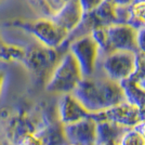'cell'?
Returning <instances> with one entry per match:
<instances>
[{
    "label": "cell",
    "mask_w": 145,
    "mask_h": 145,
    "mask_svg": "<svg viewBox=\"0 0 145 145\" xmlns=\"http://www.w3.org/2000/svg\"><path fill=\"white\" fill-rule=\"evenodd\" d=\"M90 114L100 113L125 101L119 82L107 77H84L72 93Z\"/></svg>",
    "instance_id": "cell-1"
},
{
    "label": "cell",
    "mask_w": 145,
    "mask_h": 145,
    "mask_svg": "<svg viewBox=\"0 0 145 145\" xmlns=\"http://www.w3.org/2000/svg\"><path fill=\"white\" fill-rule=\"evenodd\" d=\"M64 53L65 52L61 49L47 48L38 42L33 43L24 48L22 63L38 81L46 85L51 72Z\"/></svg>",
    "instance_id": "cell-2"
},
{
    "label": "cell",
    "mask_w": 145,
    "mask_h": 145,
    "mask_svg": "<svg viewBox=\"0 0 145 145\" xmlns=\"http://www.w3.org/2000/svg\"><path fill=\"white\" fill-rule=\"evenodd\" d=\"M7 25L22 28L35 37L38 43L51 49H61L68 37L66 31L60 28L51 18L10 20Z\"/></svg>",
    "instance_id": "cell-3"
},
{
    "label": "cell",
    "mask_w": 145,
    "mask_h": 145,
    "mask_svg": "<svg viewBox=\"0 0 145 145\" xmlns=\"http://www.w3.org/2000/svg\"><path fill=\"white\" fill-rule=\"evenodd\" d=\"M84 76L78 63L68 51L62 55L59 63L51 72L44 88L50 93L69 94L77 88Z\"/></svg>",
    "instance_id": "cell-4"
},
{
    "label": "cell",
    "mask_w": 145,
    "mask_h": 145,
    "mask_svg": "<svg viewBox=\"0 0 145 145\" xmlns=\"http://www.w3.org/2000/svg\"><path fill=\"white\" fill-rule=\"evenodd\" d=\"M115 51H127L137 53V30L126 24L105 26L104 42L100 49V57Z\"/></svg>",
    "instance_id": "cell-5"
},
{
    "label": "cell",
    "mask_w": 145,
    "mask_h": 145,
    "mask_svg": "<svg viewBox=\"0 0 145 145\" xmlns=\"http://www.w3.org/2000/svg\"><path fill=\"white\" fill-rule=\"evenodd\" d=\"M67 51L78 63L84 77L94 75L100 60V49L90 35L71 41L67 44Z\"/></svg>",
    "instance_id": "cell-6"
},
{
    "label": "cell",
    "mask_w": 145,
    "mask_h": 145,
    "mask_svg": "<svg viewBox=\"0 0 145 145\" xmlns=\"http://www.w3.org/2000/svg\"><path fill=\"white\" fill-rule=\"evenodd\" d=\"M135 64V53L127 51H115L102 59V69L105 77L121 82L132 76Z\"/></svg>",
    "instance_id": "cell-7"
},
{
    "label": "cell",
    "mask_w": 145,
    "mask_h": 145,
    "mask_svg": "<svg viewBox=\"0 0 145 145\" xmlns=\"http://www.w3.org/2000/svg\"><path fill=\"white\" fill-rule=\"evenodd\" d=\"M90 117L95 122L106 120L126 128H133L138 122L142 120V116L139 109L126 101L103 112L90 114Z\"/></svg>",
    "instance_id": "cell-8"
},
{
    "label": "cell",
    "mask_w": 145,
    "mask_h": 145,
    "mask_svg": "<svg viewBox=\"0 0 145 145\" xmlns=\"http://www.w3.org/2000/svg\"><path fill=\"white\" fill-rule=\"evenodd\" d=\"M64 133L68 145H94L97 122L89 116L75 123L64 126Z\"/></svg>",
    "instance_id": "cell-9"
},
{
    "label": "cell",
    "mask_w": 145,
    "mask_h": 145,
    "mask_svg": "<svg viewBox=\"0 0 145 145\" xmlns=\"http://www.w3.org/2000/svg\"><path fill=\"white\" fill-rule=\"evenodd\" d=\"M57 119L63 126L72 125L90 116V113L81 105L72 93L61 95L56 105Z\"/></svg>",
    "instance_id": "cell-10"
},
{
    "label": "cell",
    "mask_w": 145,
    "mask_h": 145,
    "mask_svg": "<svg viewBox=\"0 0 145 145\" xmlns=\"http://www.w3.org/2000/svg\"><path fill=\"white\" fill-rule=\"evenodd\" d=\"M82 16L84 12L78 0H68L51 20L69 35L80 24Z\"/></svg>",
    "instance_id": "cell-11"
},
{
    "label": "cell",
    "mask_w": 145,
    "mask_h": 145,
    "mask_svg": "<svg viewBox=\"0 0 145 145\" xmlns=\"http://www.w3.org/2000/svg\"><path fill=\"white\" fill-rule=\"evenodd\" d=\"M42 145H68L64 133V126L57 119V115L44 119L43 125L34 133Z\"/></svg>",
    "instance_id": "cell-12"
},
{
    "label": "cell",
    "mask_w": 145,
    "mask_h": 145,
    "mask_svg": "<svg viewBox=\"0 0 145 145\" xmlns=\"http://www.w3.org/2000/svg\"><path fill=\"white\" fill-rule=\"evenodd\" d=\"M123 91L125 101L140 110L142 119H145V91L132 79H127L119 82Z\"/></svg>",
    "instance_id": "cell-13"
},
{
    "label": "cell",
    "mask_w": 145,
    "mask_h": 145,
    "mask_svg": "<svg viewBox=\"0 0 145 145\" xmlns=\"http://www.w3.org/2000/svg\"><path fill=\"white\" fill-rule=\"evenodd\" d=\"M130 128L121 127L114 122L102 120L97 122V139L95 142H117Z\"/></svg>",
    "instance_id": "cell-14"
},
{
    "label": "cell",
    "mask_w": 145,
    "mask_h": 145,
    "mask_svg": "<svg viewBox=\"0 0 145 145\" xmlns=\"http://www.w3.org/2000/svg\"><path fill=\"white\" fill-rule=\"evenodd\" d=\"M92 14H93V16L95 18L99 27L117 24V20H116V6L109 3V2L105 1V0L97 7L94 11H92Z\"/></svg>",
    "instance_id": "cell-15"
},
{
    "label": "cell",
    "mask_w": 145,
    "mask_h": 145,
    "mask_svg": "<svg viewBox=\"0 0 145 145\" xmlns=\"http://www.w3.org/2000/svg\"><path fill=\"white\" fill-rule=\"evenodd\" d=\"M68 0H31L37 10L46 18H52L64 7Z\"/></svg>",
    "instance_id": "cell-16"
},
{
    "label": "cell",
    "mask_w": 145,
    "mask_h": 145,
    "mask_svg": "<svg viewBox=\"0 0 145 145\" xmlns=\"http://www.w3.org/2000/svg\"><path fill=\"white\" fill-rule=\"evenodd\" d=\"M23 56H24V48L16 44L6 42L0 35V60L7 62H12V61L22 62Z\"/></svg>",
    "instance_id": "cell-17"
},
{
    "label": "cell",
    "mask_w": 145,
    "mask_h": 145,
    "mask_svg": "<svg viewBox=\"0 0 145 145\" xmlns=\"http://www.w3.org/2000/svg\"><path fill=\"white\" fill-rule=\"evenodd\" d=\"M129 12L130 18L127 25L135 30L145 27V3H131L129 6Z\"/></svg>",
    "instance_id": "cell-18"
},
{
    "label": "cell",
    "mask_w": 145,
    "mask_h": 145,
    "mask_svg": "<svg viewBox=\"0 0 145 145\" xmlns=\"http://www.w3.org/2000/svg\"><path fill=\"white\" fill-rule=\"evenodd\" d=\"M118 145H145V140L138 131L130 128L121 137Z\"/></svg>",
    "instance_id": "cell-19"
},
{
    "label": "cell",
    "mask_w": 145,
    "mask_h": 145,
    "mask_svg": "<svg viewBox=\"0 0 145 145\" xmlns=\"http://www.w3.org/2000/svg\"><path fill=\"white\" fill-rule=\"evenodd\" d=\"M134 81H140L145 79V54L137 52L135 53V64H134V72L130 77Z\"/></svg>",
    "instance_id": "cell-20"
},
{
    "label": "cell",
    "mask_w": 145,
    "mask_h": 145,
    "mask_svg": "<svg viewBox=\"0 0 145 145\" xmlns=\"http://www.w3.org/2000/svg\"><path fill=\"white\" fill-rule=\"evenodd\" d=\"M84 14L92 12L102 3L104 0H78Z\"/></svg>",
    "instance_id": "cell-21"
},
{
    "label": "cell",
    "mask_w": 145,
    "mask_h": 145,
    "mask_svg": "<svg viewBox=\"0 0 145 145\" xmlns=\"http://www.w3.org/2000/svg\"><path fill=\"white\" fill-rule=\"evenodd\" d=\"M137 48L138 52L145 54V27L137 30Z\"/></svg>",
    "instance_id": "cell-22"
},
{
    "label": "cell",
    "mask_w": 145,
    "mask_h": 145,
    "mask_svg": "<svg viewBox=\"0 0 145 145\" xmlns=\"http://www.w3.org/2000/svg\"><path fill=\"white\" fill-rule=\"evenodd\" d=\"M21 145H42L40 141L35 137V134H30L27 138H25Z\"/></svg>",
    "instance_id": "cell-23"
},
{
    "label": "cell",
    "mask_w": 145,
    "mask_h": 145,
    "mask_svg": "<svg viewBox=\"0 0 145 145\" xmlns=\"http://www.w3.org/2000/svg\"><path fill=\"white\" fill-rule=\"evenodd\" d=\"M133 129H134L135 131H138L145 140V119H142L140 122H138V123L133 127Z\"/></svg>",
    "instance_id": "cell-24"
},
{
    "label": "cell",
    "mask_w": 145,
    "mask_h": 145,
    "mask_svg": "<svg viewBox=\"0 0 145 145\" xmlns=\"http://www.w3.org/2000/svg\"><path fill=\"white\" fill-rule=\"evenodd\" d=\"M109 3L114 5L117 7H122V6H130L133 2V0H105Z\"/></svg>",
    "instance_id": "cell-25"
},
{
    "label": "cell",
    "mask_w": 145,
    "mask_h": 145,
    "mask_svg": "<svg viewBox=\"0 0 145 145\" xmlns=\"http://www.w3.org/2000/svg\"><path fill=\"white\" fill-rule=\"evenodd\" d=\"M5 80H6V74H5V72L0 71V95H1V92H2L3 85H5Z\"/></svg>",
    "instance_id": "cell-26"
},
{
    "label": "cell",
    "mask_w": 145,
    "mask_h": 145,
    "mask_svg": "<svg viewBox=\"0 0 145 145\" xmlns=\"http://www.w3.org/2000/svg\"><path fill=\"white\" fill-rule=\"evenodd\" d=\"M94 145H118L117 142H95Z\"/></svg>",
    "instance_id": "cell-27"
},
{
    "label": "cell",
    "mask_w": 145,
    "mask_h": 145,
    "mask_svg": "<svg viewBox=\"0 0 145 145\" xmlns=\"http://www.w3.org/2000/svg\"><path fill=\"white\" fill-rule=\"evenodd\" d=\"M138 82V85L143 89V90L145 91V79H143V80H140V81H137Z\"/></svg>",
    "instance_id": "cell-28"
},
{
    "label": "cell",
    "mask_w": 145,
    "mask_h": 145,
    "mask_svg": "<svg viewBox=\"0 0 145 145\" xmlns=\"http://www.w3.org/2000/svg\"><path fill=\"white\" fill-rule=\"evenodd\" d=\"M132 3H145V0H133Z\"/></svg>",
    "instance_id": "cell-29"
},
{
    "label": "cell",
    "mask_w": 145,
    "mask_h": 145,
    "mask_svg": "<svg viewBox=\"0 0 145 145\" xmlns=\"http://www.w3.org/2000/svg\"><path fill=\"white\" fill-rule=\"evenodd\" d=\"M2 1H3V0H0V2H2Z\"/></svg>",
    "instance_id": "cell-30"
}]
</instances>
